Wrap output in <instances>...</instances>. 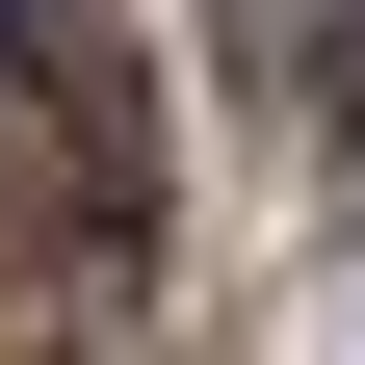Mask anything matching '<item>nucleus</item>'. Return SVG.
Wrapping results in <instances>:
<instances>
[{"label": "nucleus", "instance_id": "1", "mask_svg": "<svg viewBox=\"0 0 365 365\" xmlns=\"http://www.w3.org/2000/svg\"><path fill=\"white\" fill-rule=\"evenodd\" d=\"M0 182H26L53 235H130V182H157V105H130V53L78 26V0L0 26Z\"/></svg>", "mask_w": 365, "mask_h": 365}, {"label": "nucleus", "instance_id": "2", "mask_svg": "<svg viewBox=\"0 0 365 365\" xmlns=\"http://www.w3.org/2000/svg\"><path fill=\"white\" fill-rule=\"evenodd\" d=\"M0 26H26V0H0Z\"/></svg>", "mask_w": 365, "mask_h": 365}]
</instances>
